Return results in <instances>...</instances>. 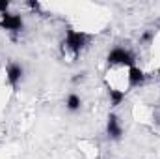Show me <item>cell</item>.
I'll list each match as a JSON object with an SVG mask.
<instances>
[{
    "instance_id": "cell-1",
    "label": "cell",
    "mask_w": 160,
    "mask_h": 159,
    "mask_svg": "<svg viewBox=\"0 0 160 159\" xmlns=\"http://www.w3.org/2000/svg\"><path fill=\"white\" fill-rule=\"evenodd\" d=\"M88 41L89 36L86 32H78V30H73V28H67L65 32V40H63V51H69L73 56H78L80 52L88 47Z\"/></svg>"
},
{
    "instance_id": "cell-2",
    "label": "cell",
    "mask_w": 160,
    "mask_h": 159,
    "mask_svg": "<svg viewBox=\"0 0 160 159\" xmlns=\"http://www.w3.org/2000/svg\"><path fill=\"white\" fill-rule=\"evenodd\" d=\"M106 62H108V66H127V68H134L136 66V56L127 47H114L108 52Z\"/></svg>"
},
{
    "instance_id": "cell-3",
    "label": "cell",
    "mask_w": 160,
    "mask_h": 159,
    "mask_svg": "<svg viewBox=\"0 0 160 159\" xmlns=\"http://www.w3.org/2000/svg\"><path fill=\"white\" fill-rule=\"evenodd\" d=\"M0 28L8 30L11 36H17L19 32H22L24 21H22V17H21L19 13H9V11H6V13H0Z\"/></svg>"
},
{
    "instance_id": "cell-4",
    "label": "cell",
    "mask_w": 160,
    "mask_h": 159,
    "mask_svg": "<svg viewBox=\"0 0 160 159\" xmlns=\"http://www.w3.org/2000/svg\"><path fill=\"white\" fill-rule=\"evenodd\" d=\"M22 77H24V68H22V64H19V62H9L8 68H6V80H8V84H9L13 90H17L19 84H21V80H22Z\"/></svg>"
},
{
    "instance_id": "cell-5",
    "label": "cell",
    "mask_w": 160,
    "mask_h": 159,
    "mask_svg": "<svg viewBox=\"0 0 160 159\" xmlns=\"http://www.w3.org/2000/svg\"><path fill=\"white\" fill-rule=\"evenodd\" d=\"M106 135L110 140H121L123 139V125H121V120L118 114L110 112L108 120H106Z\"/></svg>"
},
{
    "instance_id": "cell-6",
    "label": "cell",
    "mask_w": 160,
    "mask_h": 159,
    "mask_svg": "<svg viewBox=\"0 0 160 159\" xmlns=\"http://www.w3.org/2000/svg\"><path fill=\"white\" fill-rule=\"evenodd\" d=\"M145 79H147V75H145V71H143V69H140L138 66L128 68L127 80H128V86H130V88H138V86H142V84L145 82Z\"/></svg>"
},
{
    "instance_id": "cell-7",
    "label": "cell",
    "mask_w": 160,
    "mask_h": 159,
    "mask_svg": "<svg viewBox=\"0 0 160 159\" xmlns=\"http://www.w3.org/2000/svg\"><path fill=\"white\" fill-rule=\"evenodd\" d=\"M65 109H67L69 112H78L80 109H82V97H80L78 94L71 92V94L67 96V99H65Z\"/></svg>"
},
{
    "instance_id": "cell-8",
    "label": "cell",
    "mask_w": 160,
    "mask_h": 159,
    "mask_svg": "<svg viewBox=\"0 0 160 159\" xmlns=\"http://www.w3.org/2000/svg\"><path fill=\"white\" fill-rule=\"evenodd\" d=\"M108 97H110V105H112V107H119L121 103L125 101V92L108 86Z\"/></svg>"
},
{
    "instance_id": "cell-9",
    "label": "cell",
    "mask_w": 160,
    "mask_h": 159,
    "mask_svg": "<svg viewBox=\"0 0 160 159\" xmlns=\"http://www.w3.org/2000/svg\"><path fill=\"white\" fill-rule=\"evenodd\" d=\"M153 40H155V30H143L142 36H140V43L142 45H149Z\"/></svg>"
},
{
    "instance_id": "cell-10",
    "label": "cell",
    "mask_w": 160,
    "mask_h": 159,
    "mask_svg": "<svg viewBox=\"0 0 160 159\" xmlns=\"http://www.w3.org/2000/svg\"><path fill=\"white\" fill-rule=\"evenodd\" d=\"M9 9V2H6V0H2L0 2V13H6Z\"/></svg>"
},
{
    "instance_id": "cell-11",
    "label": "cell",
    "mask_w": 160,
    "mask_h": 159,
    "mask_svg": "<svg viewBox=\"0 0 160 159\" xmlns=\"http://www.w3.org/2000/svg\"><path fill=\"white\" fill-rule=\"evenodd\" d=\"M84 79V73H77L75 77H73V82H78V80H82Z\"/></svg>"
}]
</instances>
